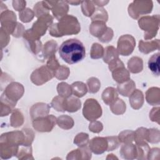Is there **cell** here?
<instances>
[{"mask_svg":"<svg viewBox=\"0 0 160 160\" xmlns=\"http://www.w3.org/2000/svg\"><path fill=\"white\" fill-rule=\"evenodd\" d=\"M59 54L66 62L72 64L82 61L86 56L83 44L77 39H70L63 42L59 47Z\"/></svg>","mask_w":160,"mask_h":160,"instance_id":"6da1fadb","label":"cell"},{"mask_svg":"<svg viewBox=\"0 0 160 160\" xmlns=\"http://www.w3.org/2000/svg\"><path fill=\"white\" fill-rule=\"evenodd\" d=\"M79 31L80 25L76 18L67 15L59 19L58 23L51 26L49 33L52 36L61 37L64 35L77 34Z\"/></svg>","mask_w":160,"mask_h":160,"instance_id":"7a4b0ae2","label":"cell"},{"mask_svg":"<svg viewBox=\"0 0 160 160\" xmlns=\"http://www.w3.org/2000/svg\"><path fill=\"white\" fill-rule=\"evenodd\" d=\"M159 17L158 15L141 18L139 21V27L146 31L144 38L148 39L155 36L159 27Z\"/></svg>","mask_w":160,"mask_h":160,"instance_id":"3957f363","label":"cell"},{"mask_svg":"<svg viewBox=\"0 0 160 160\" xmlns=\"http://www.w3.org/2000/svg\"><path fill=\"white\" fill-rule=\"evenodd\" d=\"M82 114L88 121H93L101 116L102 109L96 99H88L84 104Z\"/></svg>","mask_w":160,"mask_h":160,"instance_id":"277c9868","label":"cell"},{"mask_svg":"<svg viewBox=\"0 0 160 160\" xmlns=\"http://www.w3.org/2000/svg\"><path fill=\"white\" fill-rule=\"evenodd\" d=\"M55 76L54 72L48 66H42L34 71L31 76L32 82L39 86L51 79Z\"/></svg>","mask_w":160,"mask_h":160,"instance_id":"5b68a950","label":"cell"},{"mask_svg":"<svg viewBox=\"0 0 160 160\" xmlns=\"http://www.w3.org/2000/svg\"><path fill=\"white\" fill-rule=\"evenodd\" d=\"M152 8V1H134L129 4L128 11L131 16L136 19L139 15L151 12Z\"/></svg>","mask_w":160,"mask_h":160,"instance_id":"8992f818","label":"cell"},{"mask_svg":"<svg viewBox=\"0 0 160 160\" xmlns=\"http://www.w3.org/2000/svg\"><path fill=\"white\" fill-rule=\"evenodd\" d=\"M135 45V39L131 35H122L118 39L117 51L122 56H128L133 51Z\"/></svg>","mask_w":160,"mask_h":160,"instance_id":"52a82bcc","label":"cell"},{"mask_svg":"<svg viewBox=\"0 0 160 160\" xmlns=\"http://www.w3.org/2000/svg\"><path fill=\"white\" fill-rule=\"evenodd\" d=\"M56 122V118L52 115L44 118H38L33 121L32 125L34 129L40 132L51 131Z\"/></svg>","mask_w":160,"mask_h":160,"instance_id":"ba28073f","label":"cell"},{"mask_svg":"<svg viewBox=\"0 0 160 160\" xmlns=\"http://www.w3.org/2000/svg\"><path fill=\"white\" fill-rule=\"evenodd\" d=\"M108 146V144L106 138H94L89 142L90 149L96 154H101L105 151H107Z\"/></svg>","mask_w":160,"mask_h":160,"instance_id":"9c48e42d","label":"cell"},{"mask_svg":"<svg viewBox=\"0 0 160 160\" xmlns=\"http://www.w3.org/2000/svg\"><path fill=\"white\" fill-rule=\"evenodd\" d=\"M107 28H108L106 27L104 22L95 21L91 23L89 27V30L92 36H96L99 39L105 33Z\"/></svg>","mask_w":160,"mask_h":160,"instance_id":"30bf717a","label":"cell"},{"mask_svg":"<svg viewBox=\"0 0 160 160\" xmlns=\"http://www.w3.org/2000/svg\"><path fill=\"white\" fill-rule=\"evenodd\" d=\"M112 72V78L117 82L121 84L130 79L129 73L124 68V66L119 67Z\"/></svg>","mask_w":160,"mask_h":160,"instance_id":"8fae6325","label":"cell"},{"mask_svg":"<svg viewBox=\"0 0 160 160\" xmlns=\"http://www.w3.org/2000/svg\"><path fill=\"white\" fill-rule=\"evenodd\" d=\"M139 49L142 53L148 54L150 52L154 51L156 49H159V41L156 39L155 41H151V42H143L140 41L139 43Z\"/></svg>","mask_w":160,"mask_h":160,"instance_id":"7c38bea8","label":"cell"},{"mask_svg":"<svg viewBox=\"0 0 160 160\" xmlns=\"http://www.w3.org/2000/svg\"><path fill=\"white\" fill-rule=\"evenodd\" d=\"M102 99L104 102L108 105H111L118 99V93L114 88H107L102 94Z\"/></svg>","mask_w":160,"mask_h":160,"instance_id":"4fadbf2b","label":"cell"},{"mask_svg":"<svg viewBox=\"0 0 160 160\" xmlns=\"http://www.w3.org/2000/svg\"><path fill=\"white\" fill-rule=\"evenodd\" d=\"M68 11V6L66 1H56L52 8V11L54 16L59 19L65 14Z\"/></svg>","mask_w":160,"mask_h":160,"instance_id":"5bb4252c","label":"cell"},{"mask_svg":"<svg viewBox=\"0 0 160 160\" xmlns=\"http://www.w3.org/2000/svg\"><path fill=\"white\" fill-rule=\"evenodd\" d=\"M135 89V84L134 81L129 79L124 84H119L118 86V91L123 96H129L131 95V92Z\"/></svg>","mask_w":160,"mask_h":160,"instance_id":"9a60e30c","label":"cell"},{"mask_svg":"<svg viewBox=\"0 0 160 160\" xmlns=\"http://www.w3.org/2000/svg\"><path fill=\"white\" fill-rule=\"evenodd\" d=\"M130 96L131 97L129 102L132 108L135 109L140 108L142 105L144 99L142 92L141 91L137 89L134 92H133V93Z\"/></svg>","mask_w":160,"mask_h":160,"instance_id":"2e32d148","label":"cell"},{"mask_svg":"<svg viewBox=\"0 0 160 160\" xmlns=\"http://www.w3.org/2000/svg\"><path fill=\"white\" fill-rule=\"evenodd\" d=\"M128 68L130 72L138 73L142 70V60L138 57H132L128 62Z\"/></svg>","mask_w":160,"mask_h":160,"instance_id":"e0dca14e","label":"cell"},{"mask_svg":"<svg viewBox=\"0 0 160 160\" xmlns=\"http://www.w3.org/2000/svg\"><path fill=\"white\" fill-rule=\"evenodd\" d=\"M158 88H152L149 89L146 92V99L149 104H159V91Z\"/></svg>","mask_w":160,"mask_h":160,"instance_id":"ac0fdd59","label":"cell"},{"mask_svg":"<svg viewBox=\"0 0 160 160\" xmlns=\"http://www.w3.org/2000/svg\"><path fill=\"white\" fill-rule=\"evenodd\" d=\"M71 87L72 93L79 98L82 97L88 91L86 84L82 82H75L71 84Z\"/></svg>","mask_w":160,"mask_h":160,"instance_id":"d6986e66","label":"cell"},{"mask_svg":"<svg viewBox=\"0 0 160 160\" xmlns=\"http://www.w3.org/2000/svg\"><path fill=\"white\" fill-rule=\"evenodd\" d=\"M103 61L106 63H109L112 59L118 58L119 52L113 46H108L104 50Z\"/></svg>","mask_w":160,"mask_h":160,"instance_id":"ffe728a7","label":"cell"},{"mask_svg":"<svg viewBox=\"0 0 160 160\" xmlns=\"http://www.w3.org/2000/svg\"><path fill=\"white\" fill-rule=\"evenodd\" d=\"M159 52L153 54L148 61V67L151 71L155 75H159Z\"/></svg>","mask_w":160,"mask_h":160,"instance_id":"44dd1931","label":"cell"},{"mask_svg":"<svg viewBox=\"0 0 160 160\" xmlns=\"http://www.w3.org/2000/svg\"><path fill=\"white\" fill-rule=\"evenodd\" d=\"M81 108V101L75 98L71 97L66 99L65 101V109L68 112L77 111Z\"/></svg>","mask_w":160,"mask_h":160,"instance_id":"7402d4cb","label":"cell"},{"mask_svg":"<svg viewBox=\"0 0 160 160\" xmlns=\"http://www.w3.org/2000/svg\"><path fill=\"white\" fill-rule=\"evenodd\" d=\"M121 156L124 159H131L130 155H136L137 156V151H136V145L129 143V144H125L124 146H122L121 150L120 151Z\"/></svg>","mask_w":160,"mask_h":160,"instance_id":"603a6c76","label":"cell"},{"mask_svg":"<svg viewBox=\"0 0 160 160\" xmlns=\"http://www.w3.org/2000/svg\"><path fill=\"white\" fill-rule=\"evenodd\" d=\"M57 123L59 127L63 129H70L73 126L74 122L72 119L68 116H61L58 118Z\"/></svg>","mask_w":160,"mask_h":160,"instance_id":"cb8c5ba5","label":"cell"},{"mask_svg":"<svg viewBox=\"0 0 160 160\" xmlns=\"http://www.w3.org/2000/svg\"><path fill=\"white\" fill-rule=\"evenodd\" d=\"M57 42L54 41H48L44 44V56L46 58H50L54 55L57 49Z\"/></svg>","mask_w":160,"mask_h":160,"instance_id":"d4e9b609","label":"cell"},{"mask_svg":"<svg viewBox=\"0 0 160 160\" xmlns=\"http://www.w3.org/2000/svg\"><path fill=\"white\" fill-rule=\"evenodd\" d=\"M62 96L55 97L52 101V106L58 111H65V101L66 99Z\"/></svg>","mask_w":160,"mask_h":160,"instance_id":"484cf974","label":"cell"},{"mask_svg":"<svg viewBox=\"0 0 160 160\" xmlns=\"http://www.w3.org/2000/svg\"><path fill=\"white\" fill-rule=\"evenodd\" d=\"M58 92L59 96L64 98H68L72 94L71 87L65 82L59 83L58 86Z\"/></svg>","mask_w":160,"mask_h":160,"instance_id":"4316f807","label":"cell"},{"mask_svg":"<svg viewBox=\"0 0 160 160\" xmlns=\"http://www.w3.org/2000/svg\"><path fill=\"white\" fill-rule=\"evenodd\" d=\"M104 54V49L101 45L98 43H94L91 47V57L92 59H98Z\"/></svg>","mask_w":160,"mask_h":160,"instance_id":"83f0119b","label":"cell"},{"mask_svg":"<svg viewBox=\"0 0 160 160\" xmlns=\"http://www.w3.org/2000/svg\"><path fill=\"white\" fill-rule=\"evenodd\" d=\"M134 132L131 131H124L119 135V141L124 144L131 143L134 140Z\"/></svg>","mask_w":160,"mask_h":160,"instance_id":"f1b7e54d","label":"cell"},{"mask_svg":"<svg viewBox=\"0 0 160 160\" xmlns=\"http://www.w3.org/2000/svg\"><path fill=\"white\" fill-rule=\"evenodd\" d=\"M82 9L85 16H91L95 10L93 1H82Z\"/></svg>","mask_w":160,"mask_h":160,"instance_id":"f546056e","label":"cell"},{"mask_svg":"<svg viewBox=\"0 0 160 160\" xmlns=\"http://www.w3.org/2000/svg\"><path fill=\"white\" fill-rule=\"evenodd\" d=\"M69 74V69L65 66H61L55 72V76L59 79H66Z\"/></svg>","mask_w":160,"mask_h":160,"instance_id":"4dcf8cb0","label":"cell"},{"mask_svg":"<svg viewBox=\"0 0 160 160\" xmlns=\"http://www.w3.org/2000/svg\"><path fill=\"white\" fill-rule=\"evenodd\" d=\"M87 84L88 85L89 91L91 93H95V92H98L100 88V86H94V84H100L99 80L95 78H91L89 79L87 81Z\"/></svg>","mask_w":160,"mask_h":160,"instance_id":"1f68e13d","label":"cell"},{"mask_svg":"<svg viewBox=\"0 0 160 160\" xmlns=\"http://www.w3.org/2000/svg\"><path fill=\"white\" fill-rule=\"evenodd\" d=\"M75 138L81 139V141L79 140V141L74 142V144H76L78 146H80V147L86 146L87 143L88 142V134L86 133H82V132L79 133L76 136Z\"/></svg>","mask_w":160,"mask_h":160,"instance_id":"d6a6232c","label":"cell"},{"mask_svg":"<svg viewBox=\"0 0 160 160\" xmlns=\"http://www.w3.org/2000/svg\"><path fill=\"white\" fill-rule=\"evenodd\" d=\"M108 141V149L107 151H112L113 149L118 148L119 144L118 141V139L117 137L115 136H111V137H106Z\"/></svg>","mask_w":160,"mask_h":160,"instance_id":"836d02e7","label":"cell"},{"mask_svg":"<svg viewBox=\"0 0 160 160\" xmlns=\"http://www.w3.org/2000/svg\"><path fill=\"white\" fill-rule=\"evenodd\" d=\"M112 36H113V32H112V29L109 28H108L105 33L99 39V41H102V42H107L111 40Z\"/></svg>","mask_w":160,"mask_h":160,"instance_id":"e575fe53","label":"cell"},{"mask_svg":"<svg viewBox=\"0 0 160 160\" xmlns=\"http://www.w3.org/2000/svg\"><path fill=\"white\" fill-rule=\"evenodd\" d=\"M22 11L26 14V16L21 18V21L22 22H28L29 21H31V19L33 18V15H34L33 12L31 9H29V8H26L25 9H23Z\"/></svg>","mask_w":160,"mask_h":160,"instance_id":"d590c367","label":"cell"},{"mask_svg":"<svg viewBox=\"0 0 160 160\" xmlns=\"http://www.w3.org/2000/svg\"><path fill=\"white\" fill-rule=\"evenodd\" d=\"M89 129L94 132H100L102 129V124L101 122H99L98 126H94V123H91V124H89Z\"/></svg>","mask_w":160,"mask_h":160,"instance_id":"8d00e7d4","label":"cell"}]
</instances>
